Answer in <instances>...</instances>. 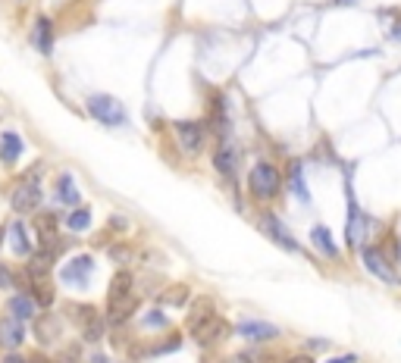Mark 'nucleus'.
Wrapping results in <instances>:
<instances>
[{"label": "nucleus", "instance_id": "f257e3e1", "mask_svg": "<svg viewBox=\"0 0 401 363\" xmlns=\"http://www.w3.org/2000/svg\"><path fill=\"white\" fill-rule=\"evenodd\" d=\"M248 188L257 201H273L282 188V172L273 163H254L248 176Z\"/></svg>", "mask_w": 401, "mask_h": 363}, {"label": "nucleus", "instance_id": "f03ea898", "mask_svg": "<svg viewBox=\"0 0 401 363\" xmlns=\"http://www.w3.org/2000/svg\"><path fill=\"white\" fill-rule=\"evenodd\" d=\"M88 113L100 125H110V129L125 125V107L116 98H110V94H91L88 98Z\"/></svg>", "mask_w": 401, "mask_h": 363}, {"label": "nucleus", "instance_id": "7ed1b4c3", "mask_svg": "<svg viewBox=\"0 0 401 363\" xmlns=\"http://www.w3.org/2000/svg\"><path fill=\"white\" fill-rule=\"evenodd\" d=\"M360 260H364V266L380 282H386V285H398V273H395V266L389 263V257H386V251L382 248H376V244H364V248H360Z\"/></svg>", "mask_w": 401, "mask_h": 363}, {"label": "nucleus", "instance_id": "20e7f679", "mask_svg": "<svg viewBox=\"0 0 401 363\" xmlns=\"http://www.w3.org/2000/svg\"><path fill=\"white\" fill-rule=\"evenodd\" d=\"M73 320H75V326H78L85 342H100V335H104V320H100V310L94 304H75Z\"/></svg>", "mask_w": 401, "mask_h": 363}, {"label": "nucleus", "instance_id": "39448f33", "mask_svg": "<svg viewBox=\"0 0 401 363\" xmlns=\"http://www.w3.org/2000/svg\"><path fill=\"white\" fill-rule=\"evenodd\" d=\"M261 232H264L270 241H276L282 251H292V254H298V251H301V244L295 241V235L288 232V228L282 226L279 219L273 216V213H266V216H261Z\"/></svg>", "mask_w": 401, "mask_h": 363}, {"label": "nucleus", "instance_id": "423d86ee", "mask_svg": "<svg viewBox=\"0 0 401 363\" xmlns=\"http://www.w3.org/2000/svg\"><path fill=\"white\" fill-rule=\"evenodd\" d=\"M229 332H232V326L223 317H210L207 322H201V326L194 329V342H198L201 348H214V344H219Z\"/></svg>", "mask_w": 401, "mask_h": 363}, {"label": "nucleus", "instance_id": "0eeeda50", "mask_svg": "<svg viewBox=\"0 0 401 363\" xmlns=\"http://www.w3.org/2000/svg\"><path fill=\"white\" fill-rule=\"evenodd\" d=\"M41 204V185L35 179H22L13 191V210L16 213H28Z\"/></svg>", "mask_w": 401, "mask_h": 363}, {"label": "nucleus", "instance_id": "6e6552de", "mask_svg": "<svg viewBox=\"0 0 401 363\" xmlns=\"http://www.w3.org/2000/svg\"><path fill=\"white\" fill-rule=\"evenodd\" d=\"M91 270H94V260H91L88 254H82V257H73L66 266H63V270H60V279L69 282V285H88Z\"/></svg>", "mask_w": 401, "mask_h": 363}, {"label": "nucleus", "instance_id": "1a4fd4ad", "mask_svg": "<svg viewBox=\"0 0 401 363\" xmlns=\"http://www.w3.org/2000/svg\"><path fill=\"white\" fill-rule=\"evenodd\" d=\"M176 138H179V144H182V151L185 154H198L201 147H204V125L201 122H176Z\"/></svg>", "mask_w": 401, "mask_h": 363}, {"label": "nucleus", "instance_id": "9d476101", "mask_svg": "<svg viewBox=\"0 0 401 363\" xmlns=\"http://www.w3.org/2000/svg\"><path fill=\"white\" fill-rule=\"evenodd\" d=\"M125 301H132V275L116 273L113 282H110V291H107V310H113V307H120Z\"/></svg>", "mask_w": 401, "mask_h": 363}, {"label": "nucleus", "instance_id": "9b49d317", "mask_svg": "<svg viewBox=\"0 0 401 363\" xmlns=\"http://www.w3.org/2000/svg\"><path fill=\"white\" fill-rule=\"evenodd\" d=\"M26 342V322L16 317H4L0 320V344L4 348H19Z\"/></svg>", "mask_w": 401, "mask_h": 363}, {"label": "nucleus", "instance_id": "f8f14e48", "mask_svg": "<svg viewBox=\"0 0 401 363\" xmlns=\"http://www.w3.org/2000/svg\"><path fill=\"white\" fill-rule=\"evenodd\" d=\"M6 307H10V317L22 320V322H31V320H35V313H38V307H41V304L35 301V295H31V291H28V295H26V291H19V295H16Z\"/></svg>", "mask_w": 401, "mask_h": 363}, {"label": "nucleus", "instance_id": "ddd939ff", "mask_svg": "<svg viewBox=\"0 0 401 363\" xmlns=\"http://www.w3.org/2000/svg\"><path fill=\"white\" fill-rule=\"evenodd\" d=\"M235 332H239L241 338H248V342H270V338L279 335V329L273 326V322H257V320H251V322H241Z\"/></svg>", "mask_w": 401, "mask_h": 363}, {"label": "nucleus", "instance_id": "4468645a", "mask_svg": "<svg viewBox=\"0 0 401 363\" xmlns=\"http://www.w3.org/2000/svg\"><path fill=\"white\" fill-rule=\"evenodd\" d=\"M35 47L44 53V57H51L53 53V22L47 19V16H38V22H35Z\"/></svg>", "mask_w": 401, "mask_h": 363}, {"label": "nucleus", "instance_id": "2eb2a0df", "mask_svg": "<svg viewBox=\"0 0 401 363\" xmlns=\"http://www.w3.org/2000/svg\"><path fill=\"white\" fill-rule=\"evenodd\" d=\"M311 241H313V248H317L323 257H329V260H339V248H335L333 232H329L326 226H313V228H311Z\"/></svg>", "mask_w": 401, "mask_h": 363}, {"label": "nucleus", "instance_id": "dca6fc26", "mask_svg": "<svg viewBox=\"0 0 401 363\" xmlns=\"http://www.w3.org/2000/svg\"><path fill=\"white\" fill-rule=\"evenodd\" d=\"M19 157H22V138L16 135V132H4V135H0V160L10 167Z\"/></svg>", "mask_w": 401, "mask_h": 363}, {"label": "nucleus", "instance_id": "f3484780", "mask_svg": "<svg viewBox=\"0 0 401 363\" xmlns=\"http://www.w3.org/2000/svg\"><path fill=\"white\" fill-rule=\"evenodd\" d=\"M214 167L223 172V176H235V167H239V151H235L232 144H223L219 151L214 154Z\"/></svg>", "mask_w": 401, "mask_h": 363}, {"label": "nucleus", "instance_id": "a211bd4d", "mask_svg": "<svg viewBox=\"0 0 401 363\" xmlns=\"http://www.w3.org/2000/svg\"><path fill=\"white\" fill-rule=\"evenodd\" d=\"M210 317H217L214 313V301L210 298H201V301H194V307H192V313H188V329H198L201 322H207Z\"/></svg>", "mask_w": 401, "mask_h": 363}, {"label": "nucleus", "instance_id": "6ab92c4d", "mask_svg": "<svg viewBox=\"0 0 401 363\" xmlns=\"http://www.w3.org/2000/svg\"><path fill=\"white\" fill-rule=\"evenodd\" d=\"M31 295L41 307H51L53 304V285H51V275H35L31 279Z\"/></svg>", "mask_w": 401, "mask_h": 363}, {"label": "nucleus", "instance_id": "aec40b11", "mask_svg": "<svg viewBox=\"0 0 401 363\" xmlns=\"http://www.w3.org/2000/svg\"><path fill=\"white\" fill-rule=\"evenodd\" d=\"M10 241H13L16 257H31V241H28L26 226H22V223H13L10 226Z\"/></svg>", "mask_w": 401, "mask_h": 363}, {"label": "nucleus", "instance_id": "412c9836", "mask_svg": "<svg viewBox=\"0 0 401 363\" xmlns=\"http://www.w3.org/2000/svg\"><path fill=\"white\" fill-rule=\"evenodd\" d=\"M188 301V288L179 282V285H170L167 291H160V298H157V304L160 307H182Z\"/></svg>", "mask_w": 401, "mask_h": 363}, {"label": "nucleus", "instance_id": "4be33fe9", "mask_svg": "<svg viewBox=\"0 0 401 363\" xmlns=\"http://www.w3.org/2000/svg\"><path fill=\"white\" fill-rule=\"evenodd\" d=\"M57 197L63 204H69V207H75L78 204V188H75V179L69 176V172L66 176H60V182H57Z\"/></svg>", "mask_w": 401, "mask_h": 363}, {"label": "nucleus", "instance_id": "5701e85b", "mask_svg": "<svg viewBox=\"0 0 401 363\" xmlns=\"http://www.w3.org/2000/svg\"><path fill=\"white\" fill-rule=\"evenodd\" d=\"M38 241H41V248H51L53 241H57V223H53V216H38Z\"/></svg>", "mask_w": 401, "mask_h": 363}, {"label": "nucleus", "instance_id": "b1692460", "mask_svg": "<svg viewBox=\"0 0 401 363\" xmlns=\"http://www.w3.org/2000/svg\"><path fill=\"white\" fill-rule=\"evenodd\" d=\"M51 263H53V257L47 254V251H41V254H31L28 257V279H35V275H47Z\"/></svg>", "mask_w": 401, "mask_h": 363}, {"label": "nucleus", "instance_id": "393cba45", "mask_svg": "<svg viewBox=\"0 0 401 363\" xmlns=\"http://www.w3.org/2000/svg\"><path fill=\"white\" fill-rule=\"evenodd\" d=\"M69 228H73V232H85V228L91 226V210L88 207H75L73 213H69Z\"/></svg>", "mask_w": 401, "mask_h": 363}, {"label": "nucleus", "instance_id": "a878e982", "mask_svg": "<svg viewBox=\"0 0 401 363\" xmlns=\"http://www.w3.org/2000/svg\"><path fill=\"white\" fill-rule=\"evenodd\" d=\"M35 332H38V342L47 344L53 335H57V322H53L51 317H44V320H38V326H35Z\"/></svg>", "mask_w": 401, "mask_h": 363}, {"label": "nucleus", "instance_id": "bb28decb", "mask_svg": "<svg viewBox=\"0 0 401 363\" xmlns=\"http://www.w3.org/2000/svg\"><path fill=\"white\" fill-rule=\"evenodd\" d=\"M288 182H292V191L301 197V201H308V188H304V176H301V163H292V176H288Z\"/></svg>", "mask_w": 401, "mask_h": 363}, {"label": "nucleus", "instance_id": "cd10ccee", "mask_svg": "<svg viewBox=\"0 0 401 363\" xmlns=\"http://www.w3.org/2000/svg\"><path fill=\"white\" fill-rule=\"evenodd\" d=\"M10 285H16V275H13L10 266L0 263V288H10Z\"/></svg>", "mask_w": 401, "mask_h": 363}, {"label": "nucleus", "instance_id": "c85d7f7f", "mask_svg": "<svg viewBox=\"0 0 401 363\" xmlns=\"http://www.w3.org/2000/svg\"><path fill=\"white\" fill-rule=\"evenodd\" d=\"M145 326H167V317H163L160 310H151V313L145 317Z\"/></svg>", "mask_w": 401, "mask_h": 363}, {"label": "nucleus", "instance_id": "c756f323", "mask_svg": "<svg viewBox=\"0 0 401 363\" xmlns=\"http://www.w3.org/2000/svg\"><path fill=\"white\" fill-rule=\"evenodd\" d=\"M235 363H264V360L257 357V354H239V360Z\"/></svg>", "mask_w": 401, "mask_h": 363}, {"label": "nucleus", "instance_id": "7c9ffc66", "mask_svg": "<svg viewBox=\"0 0 401 363\" xmlns=\"http://www.w3.org/2000/svg\"><path fill=\"white\" fill-rule=\"evenodd\" d=\"M286 363H313L311 354H295V357H288Z\"/></svg>", "mask_w": 401, "mask_h": 363}, {"label": "nucleus", "instance_id": "2f4dec72", "mask_svg": "<svg viewBox=\"0 0 401 363\" xmlns=\"http://www.w3.org/2000/svg\"><path fill=\"white\" fill-rule=\"evenodd\" d=\"M329 363H358L355 354H342V357H335V360H329Z\"/></svg>", "mask_w": 401, "mask_h": 363}, {"label": "nucleus", "instance_id": "473e14b6", "mask_svg": "<svg viewBox=\"0 0 401 363\" xmlns=\"http://www.w3.org/2000/svg\"><path fill=\"white\" fill-rule=\"evenodd\" d=\"M4 363H28V360H26V357H19V354H6Z\"/></svg>", "mask_w": 401, "mask_h": 363}, {"label": "nucleus", "instance_id": "72a5a7b5", "mask_svg": "<svg viewBox=\"0 0 401 363\" xmlns=\"http://www.w3.org/2000/svg\"><path fill=\"white\" fill-rule=\"evenodd\" d=\"M392 38H395V41H401V22H395V28H392Z\"/></svg>", "mask_w": 401, "mask_h": 363}, {"label": "nucleus", "instance_id": "f704fd0d", "mask_svg": "<svg viewBox=\"0 0 401 363\" xmlns=\"http://www.w3.org/2000/svg\"><path fill=\"white\" fill-rule=\"evenodd\" d=\"M4 238H6V228H0V248H4Z\"/></svg>", "mask_w": 401, "mask_h": 363}, {"label": "nucleus", "instance_id": "c9c22d12", "mask_svg": "<svg viewBox=\"0 0 401 363\" xmlns=\"http://www.w3.org/2000/svg\"><path fill=\"white\" fill-rule=\"evenodd\" d=\"M398 263H401V241H398Z\"/></svg>", "mask_w": 401, "mask_h": 363}]
</instances>
